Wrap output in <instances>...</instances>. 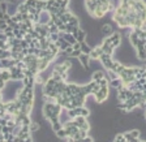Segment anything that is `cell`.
Listing matches in <instances>:
<instances>
[{"label": "cell", "instance_id": "obj_1", "mask_svg": "<svg viewBox=\"0 0 146 142\" xmlns=\"http://www.w3.org/2000/svg\"><path fill=\"white\" fill-rule=\"evenodd\" d=\"M108 94H110V88H100L99 86V90H98L95 94H93L95 103H97V104L104 103L107 99H108Z\"/></svg>", "mask_w": 146, "mask_h": 142}, {"label": "cell", "instance_id": "obj_2", "mask_svg": "<svg viewBox=\"0 0 146 142\" xmlns=\"http://www.w3.org/2000/svg\"><path fill=\"white\" fill-rule=\"evenodd\" d=\"M77 60L80 61V64L84 67L85 70L90 69V56H89L88 54H81L78 58H77Z\"/></svg>", "mask_w": 146, "mask_h": 142}, {"label": "cell", "instance_id": "obj_3", "mask_svg": "<svg viewBox=\"0 0 146 142\" xmlns=\"http://www.w3.org/2000/svg\"><path fill=\"white\" fill-rule=\"evenodd\" d=\"M112 20L115 22H117V25L120 27H128V22H127V20H125L124 16L115 15V13H113V15H112Z\"/></svg>", "mask_w": 146, "mask_h": 142}, {"label": "cell", "instance_id": "obj_4", "mask_svg": "<svg viewBox=\"0 0 146 142\" xmlns=\"http://www.w3.org/2000/svg\"><path fill=\"white\" fill-rule=\"evenodd\" d=\"M121 86H124V85H123V80L120 78V77L110 80V82H108V88H112L113 90H119Z\"/></svg>", "mask_w": 146, "mask_h": 142}, {"label": "cell", "instance_id": "obj_5", "mask_svg": "<svg viewBox=\"0 0 146 142\" xmlns=\"http://www.w3.org/2000/svg\"><path fill=\"white\" fill-rule=\"evenodd\" d=\"M50 61L47 60L46 58H43V59H38V72H44L47 68H48V65H50Z\"/></svg>", "mask_w": 146, "mask_h": 142}, {"label": "cell", "instance_id": "obj_6", "mask_svg": "<svg viewBox=\"0 0 146 142\" xmlns=\"http://www.w3.org/2000/svg\"><path fill=\"white\" fill-rule=\"evenodd\" d=\"M99 31H100V34H103V35L108 36V35H111V34H112L113 29H112V26H111L110 24H104L103 26H100Z\"/></svg>", "mask_w": 146, "mask_h": 142}, {"label": "cell", "instance_id": "obj_7", "mask_svg": "<svg viewBox=\"0 0 146 142\" xmlns=\"http://www.w3.org/2000/svg\"><path fill=\"white\" fill-rule=\"evenodd\" d=\"M86 35H88V31L84 30L82 27H78L77 34H76V40H77V42H82V40L86 39Z\"/></svg>", "mask_w": 146, "mask_h": 142}, {"label": "cell", "instance_id": "obj_8", "mask_svg": "<svg viewBox=\"0 0 146 142\" xmlns=\"http://www.w3.org/2000/svg\"><path fill=\"white\" fill-rule=\"evenodd\" d=\"M129 43H131V46L133 48H136L137 43H138V35H137L136 31H133V30H132L131 34H129Z\"/></svg>", "mask_w": 146, "mask_h": 142}, {"label": "cell", "instance_id": "obj_9", "mask_svg": "<svg viewBox=\"0 0 146 142\" xmlns=\"http://www.w3.org/2000/svg\"><path fill=\"white\" fill-rule=\"evenodd\" d=\"M103 77H106L103 70H95V72H93V74H91V80L95 82H98L100 78H103Z\"/></svg>", "mask_w": 146, "mask_h": 142}, {"label": "cell", "instance_id": "obj_10", "mask_svg": "<svg viewBox=\"0 0 146 142\" xmlns=\"http://www.w3.org/2000/svg\"><path fill=\"white\" fill-rule=\"evenodd\" d=\"M80 43H81V47H80L81 52H82V54H88L89 55V52L91 51V48H93V47H90V46H89V43L86 42V40H82V42H80Z\"/></svg>", "mask_w": 146, "mask_h": 142}, {"label": "cell", "instance_id": "obj_11", "mask_svg": "<svg viewBox=\"0 0 146 142\" xmlns=\"http://www.w3.org/2000/svg\"><path fill=\"white\" fill-rule=\"evenodd\" d=\"M67 24L70 25V26H80V20H78V17H77V16H74L72 13V16L69 17V20H68Z\"/></svg>", "mask_w": 146, "mask_h": 142}, {"label": "cell", "instance_id": "obj_12", "mask_svg": "<svg viewBox=\"0 0 146 142\" xmlns=\"http://www.w3.org/2000/svg\"><path fill=\"white\" fill-rule=\"evenodd\" d=\"M0 78L4 80L5 82L11 81V72H9V69H1V72H0Z\"/></svg>", "mask_w": 146, "mask_h": 142}, {"label": "cell", "instance_id": "obj_13", "mask_svg": "<svg viewBox=\"0 0 146 142\" xmlns=\"http://www.w3.org/2000/svg\"><path fill=\"white\" fill-rule=\"evenodd\" d=\"M16 12H20V13H27V7H26V4H25L24 1H21V3H18L17 5H16Z\"/></svg>", "mask_w": 146, "mask_h": 142}, {"label": "cell", "instance_id": "obj_14", "mask_svg": "<svg viewBox=\"0 0 146 142\" xmlns=\"http://www.w3.org/2000/svg\"><path fill=\"white\" fill-rule=\"evenodd\" d=\"M56 133V137H59L60 139H65L68 137V134H67V130L64 129V128H61V129H59V130H56L55 132Z\"/></svg>", "mask_w": 146, "mask_h": 142}, {"label": "cell", "instance_id": "obj_15", "mask_svg": "<svg viewBox=\"0 0 146 142\" xmlns=\"http://www.w3.org/2000/svg\"><path fill=\"white\" fill-rule=\"evenodd\" d=\"M35 8L39 11H46V0H36Z\"/></svg>", "mask_w": 146, "mask_h": 142}, {"label": "cell", "instance_id": "obj_16", "mask_svg": "<svg viewBox=\"0 0 146 142\" xmlns=\"http://www.w3.org/2000/svg\"><path fill=\"white\" fill-rule=\"evenodd\" d=\"M50 128H51L52 132H56V130H59V129H61V128H63V124H61L60 120H59V121H55V123H52Z\"/></svg>", "mask_w": 146, "mask_h": 142}, {"label": "cell", "instance_id": "obj_17", "mask_svg": "<svg viewBox=\"0 0 146 142\" xmlns=\"http://www.w3.org/2000/svg\"><path fill=\"white\" fill-rule=\"evenodd\" d=\"M124 134V139H125V142H137V139L134 138L133 136H132L129 132H125V133H123Z\"/></svg>", "mask_w": 146, "mask_h": 142}, {"label": "cell", "instance_id": "obj_18", "mask_svg": "<svg viewBox=\"0 0 146 142\" xmlns=\"http://www.w3.org/2000/svg\"><path fill=\"white\" fill-rule=\"evenodd\" d=\"M108 82H110V80L107 77H103V78H100L98 81V85H99L100 88H108Z\"/></svg>", "mask_w": 146, "mask_h": 142}, {"label": "cell", "instance_id": "obj_19", "mask_svg": "<svg viewBox=\"0 0 146 142\" xmlns=\"http://www.w3.org/2000/svg\"><path fill=\"white\" fill-rule=\"evenodd\" d=\"M112 61H113V59H108V60L103 61V63H102V65H103L104 69H106V70L111 69V67H112Z\"/></svg>", "mask_w": 146, "mask_h": 142}, {"label": "cell", "instance_id": "obj_20", "mask_svg": "<svg viewBox=\"0 0 146 142\" xmlns=\"http://www.w3.org/2000/svg\"><path fill=\"white\" fill-rule=\"evenodd\" d=\"M129 133H131L136 139H138V138L141 137V130H140V129H132Z\"/></svg>", "mask_w": 146, "mask_h": 142}, {"label": "cell", "instance_id": "obj_21", "mask_svg": "<svg viewBox=\"0 0 146 142\" xmlns=\"http://www.w3.org/2000/svg\"><path fill=\"white\" fill-rule=\"evenodd\" d=\"M0 11L3 13L8 12V3L7 1H0Z\"/></svg>", "mask_w": 146, "mask_h": 142}, {"label": "cell", "instance_id": "obj_22", "mask_svg": "<svg viewBox=\"0 0 146 142\" xmlns=\"http://www.w3.org/2000/svg\"><path fill=\"white\" fill-rule=\"evenodd\" d=\"M113 141H116V142H125V139H124V134H123V133H117V134H115V137H113Z\"/></svg>", "mask_w": 146, "mask_h": 142}, {"label": "cell", "instance_id": "obj_23", "mask_svg": "<svg viewBox=\"0 0 146 142\" xmlns=\"http://www.w3.org/2000/svg\"><path fill=\"white\" fill-rule=\"evenodd\" d=\"M107 73H108V80H113V78H117L119 77L117 73H115L113 70H111V69L107 70Z\"/></svg>", "mask_w": 146, "mask_h": 142}, {"label": "cell", "instance_id": "obj_24", "mask_svg": "<svg viewBox=\"0 0 146 142\" xmlns=\"http://www.w3.org/2000/svg\"><path fill=\"white\" fill-rule=\"evenodd\" d=\"M78 133H80V136H81V141H82L84 138H85L86 136H89V132H88V130H85V129H80V128H78Z\"/></svg>", "mask_w": 146, "mask_h": 142}, {"label": "cell", "instance_id": "obj_25", "mask_svg": "<svg viewBox=\"0 0 146 142\" xmlns=\"http://www.w3.org/2000/svg\"><path fill=\"white\" fill-rule=\"evenodd\" d=\"M20 47L21 48H29V42H26L25 39H21L20 40Z\"/></svg>", "mask_w": 146, "mask_h": 142}, {"label": "cell", "instance_id": "obj_26", "mask_svg": "<svg viewBox=\"0 0 146 142\" xmlns=\"http://www.w3.org/2000/svg\"><path fill=\"white\" fill-rule=\"evenodd\" d=\"M5 84H7V82L4 81V80L0 78V91H3L4 89H5Z\"/></svg>", "mask_w": 146, "mask_h": 142}, {"label": "cell", "instance_id": "obj_27", "mask_svg": "<svg viewBox=\"0 0 146 142\" xmlns=\"http://www.w3.org/2000/svg\"><path fill=\"white\" fill-rule=\"evenodd\" d=\"M8 39V36L5 35V33L4 31H0V40H7Z\"/></svg>", "mask_w": 146, "mask_h": 142}, {"label": "cell", "instance_id": "obj_28", "mask_svg": "<svg viewBox=\"0 0 146 142\" xmlns=\"http://www.w3.org/2000/svg\"><path fill=\"white\" fill-rule=\"evenodd\" d=\"M72 47H73V50H80V47H81V43H80V42L73 43V44H72Z\"/></svg>", "mask_w": 146, "mask_h": 142}, {"label": "cell", "instance_id": "obj_29", "mask_svg": "<svg viewBox=\"0 0 146 142\" xmlns=\"http://www.w3.org/2000/svg\"><path fill=\"white\" fill-rule=\"evenodd\" d=\"M3 1H7V3H9V4H16L17 3V0H3Z\"/></svg>", "mask_w": 146, "mask_h": 142}, {"label": "cell", "instance_id": "obj_30", "mask_svg": "<svg viewBox=\"0 0 146 142\" xmlns=\"http://www.w3.org/2000/svg\"><path fill=\"white\" fill-rule=\"evenodd\" d=\"M0 72H1V69H0Z\"/></svg>", "mask_w": 146, "mask_h": 142}]
</instances>
